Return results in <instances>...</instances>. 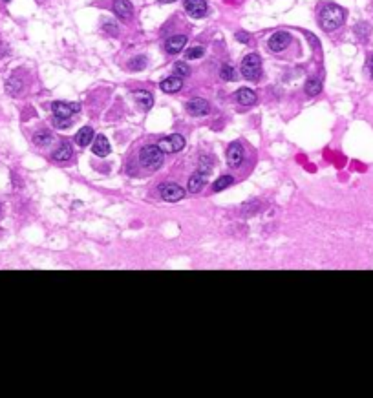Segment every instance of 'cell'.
<instances>
[{"label": "cell", "mask_w": 373, "mask_h": 398, "mask_svg": "<svg viewBox=\"0 0 373 398\" xmlns=\"http://www.w3.org/2000/svg\"><path fill=\"white\" fill-rule=\"evenodd\" d=\"M344 18H346V11L336 4H326L320 9L318 15L320 27L324 31H335L336 27H340L344 24Z\"/></svg>", "instance_id": "obj_1"}, {"label": "cell", "mask_w": 373, "mask_h": 398, "mask_svg": "<svg viewBox=\"0 0 373 398\" xmlns=\"http://www.w3.org/2000/svg\"><path fill=\"white\" fill-rule=\"evenodd\" d=\"M165 159V152H161L160 146H144L139 152V163L146 170H158L163 165Z\"/></svg>", "instance_id": "obj_2"}, {"label": "cell", "mask_w": 373, "mask_h": 398, "mask_svg": "<svg viewBox=\"0 0 373 398\" xmlns=\"http://www.w3.org/2000/svg\"><path fill=\"white\" fill-rule=\"evenodd\" d=\"M242 75L247 80H258L262 75V60L256 53H249L242 60Z\"/></svg>", "instance_id": "obj_3"}, {"label": "cell", "mask_w": 373, "mask_h": 398, "mask_svg": "<svg viewBox=\"0 0 373 398\" xmlns=\"http://www.w3.org/2000/svg\"><path fill=\"white\" fill-rule=\"evenodd\" d=\"M158 146H160L161 152H165V154H176V152L183 150V146H185V137L180 135V133H172L168 137L161 139L160 143H158Z\"/></svg>", "instance_id": "obj_4"}, {"label": "cell", "mask_w": 373, "mask_h": 398, "mask_svg": "<svg viewBox=\"0 0 373 398\" xmlns=\"http://www.w3.org/2000/svg\"><path fill=\"white\" fill-rule=\"evenodd\" d=\"M160 194L165 201L176 203L185 197V188H182L178 183H163V185L160 186Z\"/></svg>", "instance_id": "obj_5"}, {"label": "cell", "mask_w": 373, "mask_h": 398, "mask_svg": "<svg viewBox=\"0 0 373 398\" xmlns=\"http://www.w3.org/2000/svg\"><path fill=\"white\" fill-rule=\"evenodd\" d=\"M289 44H291V35H289V33H286V31H278V33H274V35H271V38H269L267 46H269V49H271V51L278 53V51L288 49Z\"/></svg>", "instance_id": "obj_6"}, {"label": "cell", "mask_w": 373, "mask_h": 398, "mask_svg": "<svg viewBox=\"0 0 373 398\" xmlns=\"http://www.w3.org/2000/svg\"><path fill=\"white\" fill-rule=\"evenodd\" d=\"M186 112L194 117H203L210 112V104H208V101L202 99V97H196V99L186 102Z\"/></svg>", "instance_id": "obj_7"}, {"label": "cell", "mask_w": 373, "mask_h": 398, "mask_svg": "<svg viewBox=\"0 0 373 398\" xmlns=\"http://www.w3.org/2000/svg\"><path fill=\"white\" fill-rule=\"evenodd\" d=\"M52 110L57 117H72L80 110V104L77 102H62V101H57L52 104Z\"/></svg>", "instance_id": "obj_8"}, {"label": "cell", "mask_w": 373, "mask_h": 398, "mask_svg": "<svg viewBox=\"0 0 373 398\" xmlns=\"http://www.w3.org/2000/svg\"><path fill=\"white\" fill-rule=\"evenodd\" d=\"M208 5L205 0H185V11L192 18H202L207 15Z\"/></svg>", "instance_id": "obj_9"}, {"label": "cell", "mask_w": 373, "mask_h": 398, "mask_svg": "<svg viewBox=\"0 0 373 398\" xmlns=\"http://www.w3.org/2000/svg\"><path fill=\"white\" fill-rule=\"evenodd\" d=\"M244 157H246V154H244V146L242 144L232 143L227 148V165L232 166V168L240 166L244 163Z\"/></svg>", "instance_id": "obj_10"}, {"label": "cell", "mask_w": 373, "mask_h": 398, "mask_svg": "<svg viewBox=\"0 0 373 398\" xmlns=\"http://www.w3.org/2000/svg\"><path fill=\"white\" fill-rule=\"evenodd\" d=\"M207 181H208V172H194L190 175V179H188V192L198 194L203 186L207 185Z\"/></svg>", "instance_id": "obj_11"}, {"label": "cell", "mask_w": 373, "mask_h": 398, "mask_svg": "<svg viewBox=\"0 0 373 398\" xmlns=\"http://www.w3.org/2000/svg\"><path fill=\"white\" fill-rule=\"evenodd\" d=\"M114 13L119 16V18H123V20H128L134 13V5L128 2V0H116L112 5Z\"/></svg>", "instance_id": "obj_12"}, {"label": "cell", "mask_w": 373, "mask_h": 398, "mask_svg": "<svg viewBox=\"0 0 373 398\" xmlns=\"http://www.w3.org/2000/svg\"><path fill=\"white\" fill-rule=\"evenodd\" d=\"M185 44H186L185 35H176V37H170L165 42L166 53H168V55H178L183 48H185Z\"/></svg>", "instance_id": "obj_13"}, {"label": "cell", "mask_w": 373, "mask_h": 398, "mask_svg": "<svg viewBox=\"0 0 373 398\" xmlns=\"http://www.w3.org/2000/svg\"><path fill=\"white\" fill-rule=\"evenodd\" d=\"M183 86V79L182 77H176V75H172V77H166L165 80H161V91H165V93H178V91L182 90Z\"/></svg>", "instance_id": "obj_14"}, {"label": "cell", "mask_w": 373, "mask_h": 398, "mask_svg": "<svg viewBox=\"0 0 373 398\" xmlns=\"http://www.w3.org/2000/svg\"><path fill=\"white\" fill-rule=\"evenodd\" d=\"M92 152L99 157H106L110 154V143H108V139L104 135H97L94 137V144H92Z\"/></svg>", "instance_id": "obj_15"}, {"label": "cell", "mask_w": 373, "mask_h": 398, "mask_svg": "<svg viewBox=\"0 0 373 398\" xmlns=\"http://www.w3.org/2000/svg\"><path fill=\"white\" fill-rule=\"evenodd\" d=\"M6 91H8L11 97H18L22 91H24V80H22L18 75H13V77L8 79V82H6Z\"/></svg>", "instance_id": "obj_16"}, {"label": "cell", "mask_w": 373, "mask_h": 398, "mask_svg": "<svg viewBox=\"0 0 373 398\" xmlns=\"http://www.w3.org/2000/svg\"><path fill=\"white\" fill-rule=\"evenodd\" d=\"M236 101L240 102L242 106H252L256 102V93L249 88H240L236 91Z\"/></svg>", "instance_id": "obj_17"}, {"label": "cell", "mask_w": 373, "mask_h": 398, "mask_svg": "<svg viewBox=\"0 0 373 398\" xmlns=\"http://www.w3.org/2000/svg\"><path fill=\"white\" fill-rule=\"evenodd\" d=\"M134 99L138 101V104L143 108V110H150L152 104H154V97H152V93H150V91H144V90L134 91Z\"/></svg>", "instance_id": "obj_18"}, {"label": "cell", "mask_w": 373, "mask_h": 398, "mask_svg": "<svg viewBox=\"0 0 373 398\" xmlns=\"http://www.w3.org/2000/svg\"><path fill=\"white\" fill-rule=\"evenodd\" d=\"M92 141H94V128L90 126L80 128L79 132H77V135H75V143L79 144V146H82V148L92 144Z\"/></svg>", "instance_id": "obj_19"}, {"label": "cell", "mask_w": 373, "mask_h": 398, "mask_svg": "<svg viewBox=\"0 0 373 398\" xmlns=\"http://www.w3.org/2000/svg\"><path fill=\"white\" fill-rule=\"evenodd\" d=\"M72 155H74V148H72V144L70 143H60V146L54 152V159L55 161H70L72 159Z\"/></svg>", "instance_id": "obj_20"}, {"label": "cell", "mask_w": 373, "mask_h": 398, "mask_svg": "<svg viewBox=\"0 0 373 398\" xmlns=\"http://www.w3.org/2000/svg\"><path fill=\"white\" fill-rule=\"evenodd\" d=\"M146 66V57L144 55H136L128 60V69L130 71H141V69Z\"/></svg>", "instance_id": "obj_21"}, {"label": "cell", "mask_w": 373, "mask_h": 398, "mask_svg": "<svg viewBox=\"0 0 373 398\" xmlns=\"http://www.w3.org/2000/svg\"><path fill=\"white\" fill-rule=\"evenodd\" d=\"M306 93L310 97H316L322 91V82H320L318 79H310L308 82H306Z\"/></svg>", "instance_id": "obj_22"}, {"label": "cell", "mask_w": 373, "mask_h": 398, "mask_svg": "<svg viewBox=\"0 0 373 398\" xmlns=\"http://www.w3.org/2000/svg\"><path fill=\"white\" fill-rule=\"evenodd\" d=\"M232 183H234L232 175H222V177H218V179H216V183H214V190L222 192V190H225V188H229Z\"/></svg>", "instance_id": "obj_23"}, {"label": "cell", "mask_w": 373, "mask_h": 398, "mask_svg": "<svg viewBox=\"0 0 373 398\" xmlns=\"http://www.w3.org/2000/svg\"><path fill=\"white\" fill-rule=\"evenodd\" d=\"M33 143L37 144V146H48V144L52 143V135H50L48 132L40 130V132H37L33 135Z\"/></svg>", "instance_id": "obj_24"}, {"label": "cell", "mask_w": 373, "mask_h": 398, "mask_svg": "<svg viewBox=\"0 0 373 398\" xmlns=\"http://www.w3.org/2000/svg\"><path fill=\"white\" fill-rule=\"evenodd\" d=\"M220 77H222L224 80H227V82L234 80L236 79L234 68H232V66H229V64H224V66H222V69H220Z\"/></svg>", "instance_id": "obj_25"}, {"label": "cell", "mask_w": 373, "mask_h": 398, "mask_svg": "<svg viewBox=\"0 0 373 398\" xmlns=\"http://www.w3.org/2000/svg\"><path fill=\"white\" fill-rule=\"evenodd\" d=\"M203 53H205V49H203L202 46H194V48H188V49H186V58L194 60V58L203 57Z\"/></svg>", "instance_id": "obj_26"}, {"label": "cell", "mask_w": 373, "mask_h": 398, "mask_svg": "<svg viewBox=\"0 0 373 398\" xmlns=\"http://www.w3.org/2000/svg\"><path fill=\"white\" fill-rule=\"evenodd\" d=\"M72 122H74V119H72V117H57V115L54 117V124H55V126H59V128L70 126Z\"/></svg>", "instance_id": "obj_27"}, {"label": "cell", "mask_w": 373, "mask_h": 398, "mask_svg": "<svg viewBox=\"0 0 373 398\" xmlns=\"http://www.w3.org/2000/svg\"><path fill=\"white\" fill-rule=\"evenodd\" d=\"M104 31H106L108 35H114V37H118V35H119L118 24H114V22H104Z\"/></svg>", "instance_id": "obj_28"}, {"label": "cell", "mask_w": 373, "mask_h": 398, "mask_svg": "<svg viewBox=\"0 0 373 398\" xmlns=\"http://www.w3.org/2000/svg\"><path fill=\"white\" fill-rule=\"evenodd\" d=\"M174 69H176L180 75H188V73H190V68H188L185 62H176V64H174Z\"/></svg>", "instance_id": "obj_29"}, {"label": "cell", "mask_w": 373, "mask_h": 398, "mask_svg": "<svg viewBox=\"0 0 373 398\" xmlns=\"http://www.w3.org/2000/svg\"><path fill=\"white\" fill-rule=\"evenodd\" d=\"M236 40H240V42H244V44H249L250 42V35H249V33H246V31H238V33H236Z\"/></svg>", "instance_id": "obj_30"}, {"label": "cell", "mask_w": 373, "mask_h": 398, "mask_svg": "<svg viewBox=\"0 0 373 398\" xmlns=\"http://www.w3.org/2000/svg\"><path fill=\"white\" fill-rule=\"evenodd\" d=\"M368 69H370V75H372V79H373V53L368 57Z\"/></svg>", "instance_id": "obj_31"}, {"label": "cell", "mask_w": 373, "mask_h": 398, "mask_svg": "<svg viewBox=\"0 0 373 398\" xmlns=\"http://www.w3.org/2000/svg\"><path fill=\"white\" fill-rule=\"evenodd\" d=\"M161 4H170V2H176V0H160Z\"/></svg>", "instance_id": "obj_32"}, {"label": "cell", "mask_w": 373, "mask_h": 398, "mask_svg": "<svg viewBox=\"0 0 373 398\" xmlns=\"http://www.w3.org/2000/svg\"><path fill=\"white\" fill-rule=\"evenodd\" d=\"M4 2H10V0H4Z\"/></svg>", "instance_id": "obj_33"}, {"label": "cell", "mask_w": 373, "mask_h": 398, "mask_svg": "<svg viewBox=\"0 0 373 398\" xmlns=\"http://www.w3.org/2000/svg\"><path fill=\"white\" fill-rule=\"evenodd\" d=\"M0 214H2V210H0Z\"/></svg>", "instance_id": "obj_34"}]
</instances>
